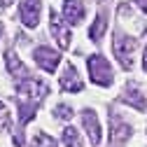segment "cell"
<instances>
[{
    "instance_id": "52a82bcc",
    "label": "cell",
    "mask_w": 147,
    "mask_h": 147,
    "mask_svg": "<svg viewBox=\"0 0 147 147\" xmlns=\"http://www.w3.org/2000/svg\"><path fill=\"white\" fill-rule=\"evenodd\" d=\"M82 126H84V131H86L91 145H98L100 138H103V133H100V121H98L94 110H82Z\"/></svg>"
},
{
    "instance_id": "ba28073f",
    "label": "cell",
    "mask_w": 147,
    "mask_h": 147,
    "mask_svg": "<svg viewBox=\"0 0 147 147\" xmlns=\"http://www.w3.org/2000/svg\"><path fill=\"white\" fill-rule=\"evenodd\" d=\"M82 77H80V72H77V68L72 65V63H68L65 65V70H63V75H61V89L63 91H70V94H77V91H82Z\"/></svg>"
},
{
    "instance_id": "9c48e42d",
    "label": "cell",
    "mask_w": 147,
    "mask_h": 147,
    "mask_svg": "<svg viewBox=\"0 0 147 147\" xmlns=\"http://www.w3.org/2000/svg\"><path fill=\"white\" fill-rule=\"evenodd\" d=\"M110 138H112V145H119L131 138V126L121 117H117L115 112H112V119H110Z\"/></svg>"
},
{
    "instance_id": "5b68a950",
    "label": "cell",
    "mask_w": 147,
    "mask_h": 147,
    "mask_svg": "<svg viewBox=\"0 0 147 147\" xmlns=\"http://www.w3.org/2000/svg\"><path fill=\"white\" fill-rule=\"evenodd\" d=\"M49 30H51L54 40L59 42L61 49H68V47H70V30H68V26L61 21V16H59L56 12H49Z\"/></svg>"
},
{
    "instance_id": "5bb4252c",
    "label": "cell",
    "mask_w": 147,
    "mask_h": 147,
    "mask_svg": "<svg viewBox=\"0 0 147 147\" xmlns=\"http://www.w3.org/2000/svg\"><path fill=\"white\" fill-rule=\"evenodd\" d=\"M63 145L65 147H82V138L77 133V128H72V126L63 128Z\"/></svg>"
},
{
    "instance_id": "7a4b0ae2",
    "label": "cell",
    "mask_w": 147,
    "mask_h": 147,
    "mask_svg": "<svg viewBox=\"0 0 147 147\" xmlns=\"http://www.w3.org/2000/svg\"><path fill=\"white\" fill-rule=\"evenodd\" d=\"M86 68H89V80L98 84V86H110L115 80V72H112V65L107 63L105 56L100 54H91L86 59Z\"/></svg>"
},
{
    "instance_id": "2e32d148",
    "label": "cell",
    "mask_w": 147,
    "mask_h": 147,
    "mask_svg": "<svg viewBox=\"0 0 147 147\" xmlns=\"http://www.w3.org/2000/svg\"><path fill=\"white\" fill-rule=\"evenodd\" d=\"M54 117H56V119H61V121L70 119V117H72V107H70V105H65V103L56 105V107H54Z\"/></svg>"
},
{
    "instance_id": "ffe728a7",
    "label": "cell",
    "mask_w": 147,
    "mask_h": 147,
    "mask_svg": "<svg viewBox=\"0 0 147 147\" xmlns=\"http://www.w3.org/2000/svg\"><path fill=\"white\" fill-rule=\"evenodd\" d=\"M12 3H14V0H0V7H3V9H5V7H9Z\"/></svg>"
},
{
    "instance_id": "6da1fadb",
    "label": "cell",
    "mask_w": 147,
    "mask_h": 147,
    "mask_svg": "<svg viewBox=\"0 0 147 147\" xmlns=\"http://www.w3.org/2000/svg\"><path fill=\"white\" fill-rule=\"evenodd\" d=\"M49 94V86L47 82H42L40 77H24L16 82V103H19V121L28 124L35 115L38 105L42 103V98Z\"/></svg>"
},
{
    "instance_id": "e0dca14e",
    "label": "cell",
    "mask_w": 147,
    "mask_h": 147,
    "mask_svg": "<svg viewBox=\"0 0 147 147\" xmlns=\"http://www.w3.org/2000/svg\"><path fill=\"white\" fill-rule=\"evenodd\" d=\"M0 128H9V112L3 103H0Z\"/></svg>"
},
{
    "instance_id": "277c9868",
    "label": "cell",
    "mask_w": 147,
    "mask_h": 147,
    "mask_svg": "<svg viewBox=\"0 0 147 147\" xmlns=\"http://www.w3.org/2000/svg\"><path fill=\"white\" fill-rule=\"evenodd\" d=\"M33 59H35V63H38L45 72H54V70L59 68V63H61V54H59L56 49L42 45V47H35Z\"/></svg>"
},
{
    "instance_id": "8fae6325",
    "label": "cell",
    "mask_w": 147,
    "mask_h": 147,
    "mask_svg": "<svg viewBox=\"0 0 147 147\" xmlns=\"http://www.w3.org/2000/svg\"><path fill=\"white\" fill-rule=\"evenodd\" d=\"M121 100L128 103V105H133L136 110H145V107H147V100H145L142 91H140V86H138L136 82H128V84H126L124 94H121Z\"/></svg>"
},
{
    "instance_id": "ac0fdd59",
    "label": "cell",
    "mask_w": 147,
    "mask_h": 147,
    "mask_svg": "<svg viewBox=\"0 0 147 147\" xmlns=\"http://www.w3.org/2000/svg\"><path fill=\"white\" fill-rule=\"evenodd\" d=\"M136 5L140 7V12H145V14H147V0H136Z\"/></svg>"
},
{
    "instance_id": "8992f818",
    "label": "cell",
    "mask_w": 147,
    "mask_h": 147,
    "mask_svg": "<svg viewBox=\"0 0 147 147\" xmlns=\"http://www.w3.org/2000/svg\"><path fill=\"white\" fill-rule=\"evenodd\" d=\"M40 9H42L40 0H24L21 3L19 14H21V21H24L26 28H35L40 24Z\"/></svg>"
},
{
    "instance_id": "3957f363",
    "label": "cell",
    "mask_w": 147,
    "mask_h": 147,
    "mask_svg": "<svg viewBox=\"0 0 147 147\" xmlns=\"http://www.w3.org/2000/svg\"><path fill=\"white\" fill-rule=\"evenodd\" d=\"M112 49H115V56H117V61L121 63V68L124 70H131L133 68V54H136V49H138V40H133L131 35H126V33H115V45H112Z\"/></svg>"
},
{
    "instance_id": "d6986e66",
    "label": "cell",
    "mask_w": 147,
    "mask_h": 147,
    "mask_svg": "<svg viewBox=\"0 0 147 147\" xmlns=\"http://www.w3.org/2000/svg\"><path fill=\"white\" fill-rule=\"evenodd\" d=\"M142 68H145V72H147V47H145V51H142Z\"/></svg>"
},
{
    "instance_id": "30bf717a",
    "label": "cell",
    "mask_w": 147,
    "mask_h": 147,
    "mask_svg": "<svg viewBox=\"0 0 147 147\" xmlns=\"http://www.w3.org/2000/svg\"><path fill=\"white\" fill-rule=\"evenodd\" d=\"M63 19L70 26H77L84 19V3L82 0H63Z\"/></svg>"
},
{
    "instance_id": "4fadbf2b",
    "label": "cell",
    "mask_w": 147,
    "mask_h": 147,
    "mask_svg": "<svg viewBox=\"0 0 147 147\" xmlns=\"http://www.w3.org/2000/svg\"><path fill=\"white\" fill-rule=\"evenodd\" d=\"M105 26H107V12L100 9L98 16H96V21H94V26L89 28V38L94 40V42H98V40H100V35H103V30H105Z\"/></svg>"
},
{
    "instance_id": "9a60e30c",
    "label": "cell",
    "mask_w": 147,
    "mask_h": 147,
    "mask_svg": "<svg viewBox=\"0 0 147 147\" xmlns=\"http://www.w3.org/2000/svg\"><path fill=\"white\" fill-rule=\"evenodd\" d=\"M30 147H56V140H54L51 136H47V133H35L33 136V142H30Z\"/></svg>"
},
{
    "instance_id": "7c38bea8",
    "label": "cell",
    "mask_w": 147,
    "mask_h": 147,
    "mask_svg": "<svg viewBox=\"0 0 147 147\" xmlns=\"http://www.w3.org/2000/svg\"><path fill=\"white\" fill-rule=\"evenodd\" d=\"M5 61H7V70L12 72V77H16V82H19V80H24V77H28L26 65L19 61V56H16L12 49H7V51H5Z\"/></svg>"
}]
</instances>
